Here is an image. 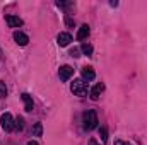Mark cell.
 I'll return each mask as SVG.
<instances>
[{"mask_svg":"<svg viewBox=\"0 0 147 145\" xmlns=\"http://www.w3.org/2000/svg\"><path fill=\"white\" fill-rule=\"evenodd\" d=\"M82 126H84V130H87V132H91V130H94L96 126H98V114H96V111L94 109H87L84 114H82Z\"/></svg>","mask_w":147,"mask_h":145,"instance_id":"6da1fadb","label":"cell"},{"mask_svg":"<svg viewBox=\"0 0 147 145\" xmlns=\"http://www.w3.org/2000/svg\"><path fill=\"white\" fill-rule=\"evenodd\" d=\"M70 91H72L75 96H86L87 94V84L82 80V79H75L72 82V85H70Z\"/></svg>","mask_w":147,"mask_h":145,"instance_id":"7a4b0ae2","label":"cell"},{"mask_svg":"<svg viewBox=\"0 0 147 145\" xmlns=\"http://www.w3.org/2000/svg\"><path fill=\"white\" fill-rule=\"evenodd\" d=\"M0 123H2V128L5 132H12L14 130V118H12L10 113H3L0 116Z\"/></svg>","mask_w":147,"mask_h":145,"instance_id":"3957f363","label":"cell"},{"mask_svg":"<svg viewBox=\"0 0 147 145\" xmlns=\"http://www.w3.org/2000/svg\"><path fill=\"white\" fill-rule=\"evenodd\" d=\"M72 75H74V68L70 67V65H63V67H60V70H58V77H60L62 82H67Z\"/></svg>","mask_w":147,"mask_h":145,"instance_id":"277c9868","label":"cell"},{"mask_svg":"<svg viewBox=\"0 0 147 145\" xmlns=\"http://www.w3.org/2000/svg\"><path fill=\"white\" fill-rule=\"evenodd\" d=\"M5 22L9 24V28H21L22 26V19L17 15H5Z\"/></svg>","mask_w":147,"mask_h":145,"instance_id":"5b68a950","label":"cell"},{"mask_svg":"<svg viewBox=\"0 0 147 145\" xmlns=\"http://www.w3.org/2000/svg\"><path fill=\"white\" fill-rule=\"evenodd\" d=\"M103 91H105V84H103V82L96 84V85L92 87V91H91V99H92V101H98L99 96L103 94Z\"/></svg>","mask_w":147,"mask_h":145,"instance_id":"8992f818","label":"cell"},{"mask_svg":"<svg viewBox=\"0 0 147 145\" xmlns=\"http://www.w3.org/2000/svg\"><path fill=\"white\" fill-rule=\"evenodd\" d=\"M14 41H16L19 46H26V44L29 43V38L26 36L24 33H21V31H16V33H14Z\"/></svg>","mask_w":147,"mask_h":145,"instance_id":"52a82bcc","label":"cell"},{"mask_svg":"<svg viewBox=\"0 0 147 145\" xmlns=\"http://www.w3.org/2000/svg\"><path fill=\"white\" fill-rule=\"evenodd\" d=\"M70 41H72V36H70L69 33H60V34L57 36V43H58V46H69Z\"/></svg>","mask_w":147,"mask_h":145,"instance_id":"ba28073f","label":"cell"},{"mask_svg":"<svg viewBox=\"0 0 147 145\" xmlns=\"http://www.w3.org/2000/svg\"><path fill=\"white\" fill-rule=\"evenodd\" d=\"M89 33H91V29H89V26L87 24H82L80 28H79V33H77V41H84L86 38L89 36Z\"/></svg>","mask_w":147,"mask_h":145,"instance_id":"9c48e42d","label":"cell"},{"mask_svg":"<svg viewBox=\"0 0 147 145\" xmlns=\"http://www.w3.org/2000/svg\"><path fill=\"white\" fill-rule=\"evenodd\" d=\"M94 77H96V73L92 70V67H84L82 68V80H94Z\"/></svg>","mask_w":147,"mask_h":145,"instance_id":"30bf717a","label":"cell"},{"mask_svg":"<svg viewBox=\"0 0 147 145\" xmlns=\"http://www.w3.org/2000/svg\"><path fill=\"white\" fill-rule=\"evenodd\" d=\"M21 97H22V101H24V106H26V111H33V106H34V104H33V99H31V96L24 92V94H22Z\"/></svg>","mask_w":147,"mask_h":145,"instance_id":"8fae6325","label":"cell"},{"mask_svg":"<svg viewBox=\"0 0 147 145\" xmlns=\"http://www.w3.org/2000/svg\"><path fill=\"white\" fill-rule=\"evenodd\" d=\"M80 51L84 53V55H92V46L91 44H87V43H82V46H80Z\"/></svg>","mask_w":147,"mask_h":145,"instance_id":"7c38bea8","label":"cell"},{"mask_svg":"<svg viewBox=\"0 0 147 145\" xmlns=\"http://www.w3.org/2000/svg\"><path fill=\"white\" fill-rule=\"evenodd\" d=\"M33 133H34L36 137H41V135H43V125H41V123H36V125L33 126Z\"/></svg>","mask_w":147,"mask_h":145,"instance_id":"4fadbf2b","label":"cell"},{"mask_svg":"<svg viewBox=\"0 0 147 145\" xmlns=\"http://www.w3.org/2000/svg\"><path fill=\"white\" fill-rule=\"evenodd\" d=\"M99 137H101L103 142L108 140V132H106V128H99Z\"/></svg>","mask_w":147,"mask_h":145,"instance_id":"5bb4252c","label":"cell"},{"mask_svg":"<svg viewBox=\"0 0 147 145\" xmlns=\"http://www.w3.org/2000/svg\"><path fill=\"white\" fill-rule=\"evenodd\" d=\"M57 5L62 9H69V7H74V2H57Z\"/></svg>","mask_w":147,"mask_h":145,"instance_id":"9a60e30c","label":"cell"},{"mask_svg":"<svg viewBox=\"0 0 147 145\" xmlns=\"http://www.w3.org/2000/svg\"><path fill=\"white\" fill-rule=\"evenodd\" d=\"M69 55L74 56V58H79V56H80V50H79V48H72V50L69 51Z\"/></svg>","mask_w":147,"mask_h":145,"instance_id":"2e32d148","label":"cell"},{"mask_svg":"<svg viewBox=\"0 0 147 145\" xmlns=\"http://www.w3.org/2000/svg\"><path fill=\"white\" fill-rule=\"evenodd\" d=\"M0 96H2V97L7 96V87H5V84H3L2 80H0Z\"/></svg>","mask_w":147,"mask_h":145,"instance_id":"e0dca14e","label":"cell"},{"mask_svg":"<svg viewBox=\"0 0 147 145\" xmlns=\"http://www.w3.org/2000/svg\"><path fill=\"white\" fill-rule=\"evenodd\" d=\"M17 128H19V130H22V128H24V119H22V118H19V119H17Z\"/></svg>","mask_w":147,"mask_h":145,"instance_id":"ac0fdd59","label":"cell"},{"mask_svg":"<svg viewBox=\"0 0 147 145\" xmlns=\"http://www.w3.org/2000/svg\"><path fill=\"white\" fill-rule=\"evenodd\" d=\"M115 145H130V144H128V142H123V140H116Z\"/></svg>","mask_w":147,"mask_h":145,"instance_id":"d6986e66","label":"cell"},{"mask_svg":"<svg viewBox=\"0 0 147 145\" xmlns=\"http://www.w3.org/2000/svg\"><path fill=\"white\" fill-rule=\"evenodd\" d=\"M65 22H67V24H69V26H74L72 19H70V17H69V15H67V19H65Z\"/></svg>","mask_w":147,"mask_h":145,"instance_id":"ffe728a7","label":"cell"},{"mask_svg":"<svg viewBox=\"0 0 147 145\" xmlns=\"http://www.w3.org/2000/svg\"><path fill=\"white\" fill-rule=\"evenodd\" d=\"M28 145H39V144H38V142H34V140H29V142H28Z\"/></svg>","mask_w":147,"mask_h":145,"instance_id":"44dd1931","label":"cell"}]
</instances>
